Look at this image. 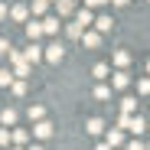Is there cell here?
<instances>
[{"instance_id": "obj_13", "label": "cell", "mask_w": 150, "mask_h": 150, "mask_svg": "<svg viewBox=\"0 0 150 150\" xmlns=\"http://www.w3.org/2000/svg\"><path fill=\"white\" fill-rule=\"evenodd\" d=\"M85 131H88L91 137H98V134H105V121H101V117H91V121L85 124Z\"/></svg>"}, {"instance_id": "obj_22", "label": "cell", "mask_w": 150, "mask_h": 150, "mask_svg": "<svg viewBox=\"0 0 150 150\" xmlns=\"http://www.w3.org/2000/svg\"><path fill=\"white\" fill-rule=\"evenodd\" d=\"M10 82H13V72L10 69H0V88H10Z\"/></svg>"}, {"instance_id": "obj_17", "label": "cell", "mask_w": 150, "mask_h": 150, "mask_svg": "<svg viewBox=\"0 0 150 150\" xmlns=\"http://www.w3.org/2000/svg\"><path fill=\"white\" fill-rule=\"evenodd\" d=\"M121 111H124V114H134V111H137V98H124V101H121Z\"/></svg>"}, {"instance_id": "obj_11", "label": "cell", "mask_w": 150, "mask_h": 150, "mask_svg": "<svg viewBox=\"0 0 150 150\" xmlns=\"http://www.w3.org/2000/svg\"><path fill=\"white\" fill-rule=\"evenodd\" d=\"M82 42H85L88 49H98V46H101V33H95V30H85V33H82Z\"/></svg>"}, {"instance_id": "obj_26", "label": "cell", "mask_w": 150, "mask_h": 150, "mask_svg": "<svg viewBox=\"0 0 150 150\" xmlns=\"http://www.w3.org/2000/svg\"><path fill=\"white\" fill-rule=\"evenodd\" d=\"M137 91H140V95H147V91H150V82H147V79H140V82H137Z\"/></svg>"}, {"instance_id": "obj_30", "label": "cell", "mask_w": 150, "mask_h": 150, "mask_svg": "<svg viewBox=\"0 0 150 150\" xmlns=\"http://www.w3.org/2000/svg\"><path fill=\"white\" fill-rule=\"evenodd\" d=\"M7 140H10V134H7V127H0V147H4Z\"/></svg>"}, {"instance_id": "obj_31", "label": "cell", "mask_w": 150, "mask_h": 150, "mask_svg": "<svg viewBox=\"0 0 150 150\" xmlns=\"http://www.w3.org/2000/svg\"><path fill=\"white\" fill-rule=\"evenodd\" d=\"M108 4H114V7H127V0H108Z\"/></svg>"}, {"instance_id": "obj_23", "label": "cell", "mask_w": 150, "mask_h": 150, "mask_svg": "<svg viewBox=\"0 0 150 150\" xmlns=\"http://www.w3.org/2000/svg\"><path fill=\"white\" fill-rule=\"evenodd\" d=\"M108 72H111L108 62H98V65H95V79H108Z\"/></svg>"}, {"instance_id": "obj_2", "label": "cell", "mask_w": 150, "mask_h": 150, "mask_svg": "<svg viewBox=\"0 0 150 150\" xmlns=\"http://www.w3.org/2000/svg\"><path fill=\"white\" fill-rule=\"evenodd\" d=\"M124 127H127L131 134H144V127H147V121H144L140 114H127V117H124Z\"/></svg>"}, {"instance_id": "obj_5", "label": "cell", "mask_w": 150, "mask_h": 150, "mask_svg": "<svg viewBox=\"0 0 150 150\" xmlns=\"http://www.w3.org/2000/svg\"><path fill=\"white\" fill-rule=\"evenodd\" d=\"M108 79H111V88H127V85H131V75L124 72V69L114 72V75H108Z\"/></svg>"}, {"instance_id": "obj_12", "label": "cell", "mask_w": 150, "mask_h": 150, "mask_svg": "<svg viewBox=\"0 0 150 150\" xmlns=\"http://www.w3.org/2000/svg\"><path fill=\"white\" fill-rule=\"evenodd\" d=\"M39 26H42V33L56 36V33H59V16H46V20H39Z\"/></svg>"}, {"instance_id": "obj_16", "label": "cell", "mask_w": 150, "mask_h": 150, "mask_svg": "<svg viewBox=\"0 0 150 150\" xmlns=\"http://www.w3.org/2000/svg\"><path fill=\"white\" fill-rule=\"evenodd\" d=\"M114 65H117V69L131 65V52H124V49H121V52H114Z\"/></svg>"}, {"instance_id": "obj_18", "label": "cell", "mask_w": 150, "mask_h": 150, "mask_svg": "<svg viewBox=\"0 0 150 150\" xmlns=\"http://www.w3.org/2000/svg\"><path fill=\"white\" fill-rule=\"evenodd\" d=\"M95 98H98V101H108V98H111V85H98L95 88Z\"/></svg>"}, {"instance_id": "obj_3", "label": "cell", "mask_w": 150, "mask_h": 150, "mask_svg": "<svg viewBox=\"0 0 150 150\" xmlns=\"http://www.w3.org/2000/svg\"><path fill=\"white\" fill-rule=\"evenodd\" d=\"M33 134H36L39 140H46V137H52V124H49L46 117H42V121H33Z\"/></svg>"}, {"instance_id": "obj_21", "label": "cell", "mask_w": 150, "mask_h": 150, "mask_svg": "<svg viewBox=\"0 0 150 150\" xmlns=\"http://www.w3.org/2000/svg\"><path fill=\"white\" fill-rule=\"evenodd\" d=\"M42 117H46V108L42 105H33L30 108V121H42Z\"/></svg>"}, {"instance_id": "obj_32", "label": "cell", "mask_w": 150, "mask_h": 150, "mask_svg": "<svg viewBox=\"0 0 150 150\" xmlns=\"http://www.w3.org/2000/svg\"><path fill=\"white\" fill-rule=\"evenodd\" d=\"M0 20H7V4H0Z\"/></svg>"}, {"instance_id": "obj_36", "label": "cell", "mask_w": 150, "mask_h": 150, "mask_svg": "<svg viewBox=\"0 0 150 150\" xmlns=\"http://www.w3.org/2000/svg\"><path fill=\"white\" fill-rule=\"evenodd\" d=\"M49 4H56V0H49Z\"/></svg>"}, {"instance_id": "obj_27", "label": "cell", "mask_w": 150, "mask_h": 150, "mask_svg": "<svg viewBox=\"0 0 150 150\" xmlns=\"http://www.w3.org/2000/svg\"><path fill=\"white\" fill-rule=\"evenodd\" d=\"M10 49H13V46H10V42H7L4 36H0V56H7V52H10Z\"/></svg>"}, {"instance_id": "obj_8", "label": "cell", "mask_w": 150, "mask_h": 150, "mask_svg": "<svg viewBox=\"0 0 150 150\" xmlns=\"http://www.w3.org/2000/svg\"><path fill=\"white\" fill-rule=\"evenodd\" d=\"M20 56H23V62H30V65H33V62L42 59V49H39L36 42H30V49H26V52H20Z\"/></svg>"}, {"instance_id": "obj_15", "label": "cell", "mask_w": 150, "mask_h": 150, "mask_svg": "<svg viewBox=\"0 0 150 150\" xmlns=\"http://www.w3.org/2000/svg\"><path fill=\"white\" fill-rule=\"evenodd\" d=\"M0 124H4V127L16 124V111H13V108H4V111H0Z\"/></svg>"}, {"instance_id": "obj_24", "label": "cell", "mask_w": 150, "mask_h": 150, "mask_svg": "<svg viewBox=\"0 0 150 150\" xmlns=\"http://www.w3.org/2000/svg\"><path fill=\"white\" fill-rule=\"evenodd\" d=\"M46 7H49V0H33V16H42Z\"/></svg>"}, {"instance_id": "obj_9", "label": "cell", "mask_w": 150, "mask_h": 150, "mask_svg": "<svg viewBox=\"0 0 150 150\" xmlns=\"http://www.w3.org/2000/svg\"><path fill=\"white\" fill-rule=\"evenodd\" d=\"M75 13V0H56V16H72Z\"/></svg>"}, {"instance_id": "obj_14", "label": "cell", "mask_w": 150, "mask_h": 150, "mask_svg": "<svg viewBox=\"0 0 150 150\" xmlns=\"http://www.w3.org/2000/svg\"><path fill=\"white\" fill-rule=\"evenodd\" d=\"M26 36H30V42H36V39L42 36V26H39V20H33V23H26Z\"/></svg>"}, {"instance_id": "obj_19", "label": "cell", "mask_w": 150, "mask_h": 150, "mask_svg": "<svg viewBox=\"0 0 150 150\" xmlns=\"http://www.w3.org/2000/svg\"><path fill=\"white\" fill-rule=\"evenodd\" d=\"M10 88H13V95H26V79H13Z\"/></svg>"}, {"instance_id": "obj_35", "label": "cell", "mask_w": 150, "mask_h": 150, "mask_svg": "<svg viewBox=\"0 0 150 150\" xmlns=\"http://www.w3.org/2000/svg\"><path fill=\"white\" fill-rule=\"evenodd\" d=\"M13 150H23V147H13Z\"/></svg>"}, {"instance_id": "obj_29", "label": "cell", "mask_w": 150, "mask_h": 150, "mask_svg": "<svg viewBox=\"0 0 150 150\" xmlns=\"http://www.w3.org/2000/svg\"><path fill=\"white\" fill-rule=\"evenodd\" d=\"M101 4H108V0H85V7L91 10V7H101Z\"/></svg>"}, {"instance_id": "obj_4", "label": "cell", "mask_w": 150, "mask_h": 150, "mask_svg": "<svg viewBox=\"0 0 150 150\" xmlns=\"http://www.w3.org/2000/svg\"><path fill=\"white\" fill-rule=\"evenodd\" d=\"M91 20H95V16H91V10L85 7V10H75V20H72V23H75V26H82V30H88Z\"/></svg>"}, {"instance_id": "obj_28", "label": "cell", "mask_w": 150, "mask_h": 150, "mask_svg": "<svg viewBox=\"0 0 150 150\" xmlns=\"http://www.w3.org/2000/svg\"><path fill=\"white\" fill-rule=\"evenodd\" d=\"M127 150H147V147H144L140 140H131V144H127Z\"/></svg>"}, {"instance_id": "obj_33", "label": "cell", "mask_w": 150, "mask_h": 150, "mask_svg": "<svg viewBox=\"0 0 150 150\" xmlns=\"http://www.w3.org/2000/svg\"><path fill=\"white\" fill-rule=\"evenodd\" d=\"M95 150H114V147H108V144H98V147H95Z\"/></svg>"}, {"instance_id": "obj_6", "label": "cell", "mask_w": 150, "mask_h": 150, "mask_svg": "<svg viewBox=\"0 0 150 150\" xmlns=\"http://www.w3.org/2000/svg\"><path fill=\"white\" fill-rule=\"evenodd\" d=\"M91 23H95V33H101V36L114 30V20H111V16H98V20H91Z\"/></svg>"}, {"instance_id": "obj_10", "label": "cell", "mask_w": 150, "mask_h": 150, "mask_svg": "<svg viewBox=\"0 0 150 150\" xmlns=\"http://www.w3.org/2000/svg\"><path fill=\"white\" fill-rule=\"evenodd\" d=\"M7 13H10V20H16V23H23V20L30 16V7H26V4H16V7H10Z\"/></svg>"}, {"instance_id": "obj_7", "label": "cell", "mask_w": 150, "mask_h": 150, "mask_svg": "<svg viewBox=\"0 0 150 150\" xmlns=\"http://www.w3.org/2000/svg\"><path fill=\"white\" fill-rule=\"evenodd\" d=\"M105 144H108V147H121V144H124V131H121V127H111V131L105 134Z\"/></svg>"}, {"instance_id": "obj_34", "label": "cell", "mask_w": 150, "mask_h": 150, "mask_svg": "<svg viewBox=\"0 0 150 150\" xmlns=\"http://www.w3.org/2000/svg\"><path fill=\"white\" fill-rule=\"evenodd\" d=\"M30 150H42V147H39V144H33V147H30Z\"/></svg>"}, {"instance_id": "obj_25", "label": "cell", "mask_w": 150, "mask_h": 150, "mask_svg": "<svg viewBox=\"0 0 150 150\" xmlns=\"http://www.w3.org/2000/svg\"><path fill=\"white\" fill-rule=\"evenodd\" d=\"M82 33H85V30H82V26H75V23H69V36H72V39H79V36H82Z\"/></svg>"}, {"instance_id": "obj_20", "label": "cell", "mask_w": 150, "mask_h": 150, "mask_svg": "<svg viewBox=\"0 0 150 150\" xmlns=\"http://www.w3.org/2000/svg\"><path fill=\"white\" fill-rule=\"evenodd\" d=\"M10 140H13L16 147H20V144H26V140H30V131H13V134H10Z\"/></svg>"}, {"instance_id": "obj_1", "label": "cell", "mask_w": 150, "mask_h": 150, "mask_svg": "<svg viewBox=\"0 0 150 150\" xmlns=\"http://www.w3.org/2000/svg\"><path fill=\"white\" fill-rule=\"evenodd\" d=\"M62 56H65V46H62V42L46 46V52H42V59H46V62H62Z\"/></svg>"}]
</instances>
